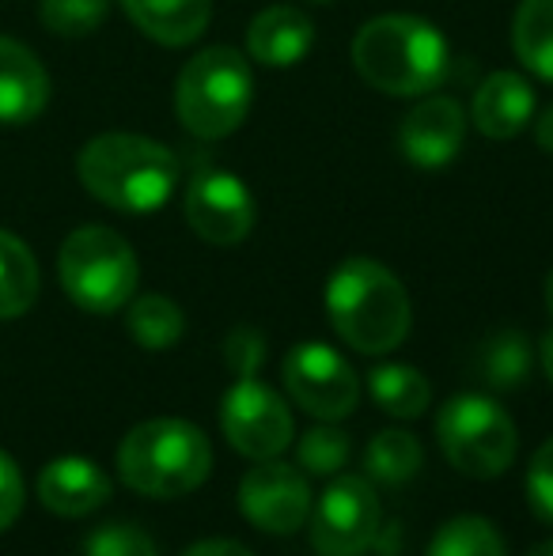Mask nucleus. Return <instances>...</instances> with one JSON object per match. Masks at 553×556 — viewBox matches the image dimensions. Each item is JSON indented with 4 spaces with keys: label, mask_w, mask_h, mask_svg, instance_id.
Instances as JSON below:
<instances>
[{
    "label": "nucleus",
    "mask_w": 553,
    "mask_h": 556,
    "mask_svg": "<svg viewBox=\"0 0 553 556\" xmlns=\"http://www.w3.org/2000/svg\"><path fill=\"white\" fill-rule=\"evenodd\" d=\"M183 556H254L247 545H239V542H224V538H213V542H198V545H190Z\"/></svg>",
    "instance_id": "obj_32"
},
{
    "label": "nucleus",
    "mask_w": 553,
    "mask_h": 556,
    "mask_svg": "<svg viewBox=\"0 0 553 556\" xmlns=\"http://www.w3.org/2000/svg\"><path fill=\"white\" fill-rule=\"evenodd\" d=\"M254 106L251 61L231 46L193 53L175 84L178 122L201 140H224L247 122Z\"/></svg>",
    "instance_id": "obj_5"
},
{
    "label": "nucleus",
    "mask_w": 553,
    "mask_h": 556,
    "mask_svg": "<svg viewBox=\"0 0 553 556\" xmlns=\"http://www.w3.org/2000/svg\"><path fill=\"white\" fill-rule=\"evenodd\" d=\"M428 556H508L501 530L481 515H458L443 522L428 542Z\"/></svg>",
    "instance_id": "obj_24"
},
{
    "label": "nucleus",
    "mask_w": 553,
    "mask_h": 556,
    "mask_svg": "<svg viewBox=\"0 0 553 556\" xmlns=\"http://www.w3.org/2000/svg\"><path fill=\"white\" fill-rule=\"evenodd\" d=\"M285 390L318 420H345L361 402V382L349 359L323 341H303L285 356Z\"/></svg>",
    "instance_id": "obj_10"
},
{
    "label": "nucleus",
    "mask_w": 553,
    "mask_h": 556,
    "mask_svg": "<svg viewBox=\"0 0 553 556\" xmlns=\"http://www.w3.org/2000/svg\"><path fill=\"white\" fill-rule=\"evenodd\" d=\"M315 46V23L303 8L269 4L247 27V53L266 68H292Z\"/></svg>",
    "instance_id": "obj_15"
},
{
    "label": "nucleus",
    "mask_w": 553,
    "mask_h": 556,
    "mask_svg": "<svg viewBox=\"0 0 553 556\" xmlns=\"http://www.w3.org/2000/svg\"><path fill=\"white\" fill-rule=\"evenodd\" d=\"M546 307H550V315H553V269H550V277H546Z\"/></svg>",
    "instance_id": "obj_36"
},
{
    "label": "nucleus",
    "mask_w": 553,
    "mask_h": 556,
    "mask_svg": "<svg viewBox=\"0 0 553 556\" xmlns=\"http://www.w3.org/2000/svg\"><path fill=\"white\" fill-rule=\"evenodd\" d=\"M38 500L53 515L84 519L111 500V477L88 458H58L38 473Z\"/></svg>",
    "instance_id": "obj_16"
},
{
    "label": "nucleus",
    "mask_w": 553,
    "mask_h": 556,
    "mask_svg": "<svg viewBox=\"0 0 553 556\" xmlns=\"http://www.w3.org/2000/svg\"><path fill=\"white\" fill-rule=\"evenodd\" d=\"M254 198L231 170L201 167L186 186V224L213 247H236L254 231Z\"/></svg>",
    "instance_id": "obj_11"
},
{
    "label": "nucleus",
    "mask_w": 553,
    "mask_h": 556,
    "mask_svg": "<svg viewBox=\"0 0 553 556\" xmlns=\"http://www.w3.org/2000/svg\"><path fill=\"white\" fill-rule=\"evenodd\" d=\"M535 88L519 73H493L474 91L470 117L489 140H512L531 125L535 117Z\"/></svg>",
    "instance_id": "obj_17"
},
{
    "label": "nucleus",
    "mask_w": 553,
    "mask_h": 556,
    "mask_svg": "<svg viewBox=\"0 0 553 556\" xmlns=\"http://www.w3.org/2000/svg\"><path fill=\"white\" fill-rule=\"evenodd\" d=\"M129 333H134V341L140 349L148 352H163L171 349V344L183 337L186 330V315L183 307H178L175 300H167V295H137V300H129Z\"/></svg>",
    "instance_id": "obj_23"
},
{
    "label": "nucleus",
    "mask_w": 553,
    "mask_h": 556,
    "mask_svg": "<svg viewBox=\"0 0 553 556\" xmlns=\"http://www.w3.org/2000/svg\"><path fill=\"white\" fill-rule=\"evenodd\" d=\"M311 484L307 473L288 462H259L239 484V511L251 527L266 530V534L288 538L296 530L307 527L311 519Z\"/></svg>",
    "instance_id": "obj_12"
},
{
    "label": "nucleus",
    "mask_w": 553,
    "mask_h": 556,
    "mask_svg": "<svg viewBox=\"0 0 553 556\" xmlns=\"http://www.w3.org/2000/svg\"><path fill=\"white\" fill-rule=\"evenodd\" d=\"M209 473H213V443L190 420H144L118 446V477L140 496H186V492L201 489Z\"/></svg>",
    "instance_id": "obj_4"
},
{
    "label": "nucleus",
    "mask_w": 553,
    "mask_h": 556,
    "mask_svg": "<svg viewBox=\"0 0 553 556\" xmlns=\"http://www.w3.org/2000/svg\"><path fill=\"white\" fill-rule=\"evenodd\" d=\"M326 315L334 333L364 356L394 352L414 326L406 285L372 257H349L334 269L326 285Z\"/></svg>",
    "instance_id": "obj_2"
},
{
    "label": "nucleus",
    "mask_w": 553,
    "mask_h": 556,
    "mask_svg": "<svg viewBox=\"0 0 553 556\" xmlns=\"http://www.w3.org/2000/svg\"><path fill=\"white\" fill-rule=\"evenodd\" d=\"M527 556H553V538H550V542H542V545H535Z\"/></svg>",
    "instance_id": "obj_35"
},
{
    "label": "nucleus",
    "mask_w": 553,
    "mask_h": 556,
    "mask_svg": "<svg viewBox=\"0 0 553 556\" xmlns=\"http://www.w3.org/2000/svg\"><path fill=\"white\" fill-rule=\"evenodd\" d=\"M296 458H300L303 473L334 477L349 462V435L334 428V420H326V425L303 432V440L296 443Z\"/></svg>",
    "instance_id": "obj_25"
},
{
    "label": "nucleus",
    "mask_w": 553,
    "mask_h": 556,
    "mask_svg": "<svg viewBox=\"0 0 553 556\" xmlns=\"http://www.w3.org/2000/svg\"><path fill=\"white\" fill-rule=\"evenodd\" d=\"M535 140H539V148L546 155H553V103L542 111V117H539V125H535Z\"/></svg>",
    "instance_id": "obj_33"
},
{
    "label": "nucleus",
    "mask_w": 553,
    "mask_h": 556,
    "mask_svg": "<svg viewBox=\"0 0 553 556\" xmlns=\"http://www.w3.org/2000/svg\"><path fill=\"white\" fill-rule=\"evenodd\" d=\"M23 511V477L20 466L0 451V534L20 519Z\"/></svg>",
    "instance_id": "obj_31"
},
{
    "label": "nucleus",
    "mask_w": 553,
    "mask_h": 556,
    "mask_svg": "<svg viewBox=\"0 0 553 556\" xmlns=\"http://www.w3.org/2000/svg\"><path fill=\"white\" fill-rule=\"evenodd\" d=\"M512 46L519 65L553 84V0H524L512 23Z\"/></svg>",
    "instance_id": "obj_21"
},
{
    "label": "nucleus",
    "mask_w": 553,
    "mask_h": 556,
    "mask_svg": "<svg viewBox=\"0 0 553 556\" xmlns=\"http://www.w3.org/2000/svg\"><path fill=\"white\" fill-rule=\"evenodd\" d=\"M84 556H160V549L134 522H106L91 530V538L84 542Z\"/></svg>",
    "instance_id": "obj_28"
},
{
    "label": "nucleus",
    "mask_w": 553,
    "mask_h": 556,
    "mask_svg": "<svg viewBox=\"0 0 553 556\" xmlns=\"http://www.w3.org/2000/svg\"><path fill=\"white\" fill-rule=\"evenodd\" d=\"M224 359H228V367L236 375H254L262 367V359H266V337L251 330V326H239L224 341Z\"/></svg>",
    "instance_id": "obj_29"
},
{
    "label": "nucleus",
    "mask_w": 553,
    "mask_h": 556,
    "mask_svg": "<svg viewBox=\"0 0 553 556\" xmlns=\"http://www.w3.org/2000/svg\"><path fill=\"white\" fill-rule=\"evenodd\" d=\"M58 277L65 295L91 315H114L129 307L140 280L137 254L114 227H76L58 254Z\"/></svg>",
    "instance_id": "obj_6"
},
{
    "label": "nucleus",
    "mask_w": 553,
    "mask_h": 556,
    "mask_svg": "<svg viewBox=\"0 0 553 556\" xmlns=\"http://www.w3.org/2000/svg\"><path fill=\"white\" fill-rule=\"evenodd\" d=\"M221 428L228 435V443L251 462L280 458L296 435L285 397L277 390H269L266 382L254 379V375H239L236 387L224 394Z\"/></svg>",
    "instance_id": "obj_9"
},
{
    "label": "nucleus",
    "mask_w": 553,
    "mask_h": 556,
    "mask_svg": "<svg viewBox=\"0 0 553 556\" xmlns=\"http://www.w3.org/2000/svg\"><path fill=\"white\" fill-rule=\"evenodd\" d=\"M425 466V451L414 432L402 428H387V432L372 435L368 451H364V473L379 484H406L414 481Z\"/></svg>",
    "instance_id": "obj_22"
},
{
    "label": "nucleus",
    "mask_w": 553,
    "mask_h": 556,
    "mask_svg": "<svg viewBox=\"0 0 553 556\" xmlns=\"http://www.w3.org/2000/svg\"><path fill=\"white\" fill-rule=\"evenodd\" d=\"M311 549L318 556H364L376 545L384 511L368 477H334L311 507Z\"/></svg>",
    "instance_id": "obj_8"
},
{
    "label": "nucleus",
    "mask_w": 553,
    "mask_h": 556,
    "mask_svg": "<svg viewBox=\"0 0 553 556\" xmlns=\"http://www.w3.org/2000/svg\"><path fill=\"white\" fill-rule=\"evenodd\" d=\"M38 300V262L20 235L0 227V323L20 318Z\"/></svg>",
    "instance_id": "obj_19"
},
{
    "label": "nucleus",
    "mask_w": 553,
    "mask_h": 556,
    "mask_svg": "<svg viewBox=\"0 0 553 556\" xmlns=\"http://www.w3.org/2000/svg\"><path fill=\"white\" fill-rule=\"evenodd\" d=\"M466 114L455 99L428 96L402 117L399 125V152L420 170H440L463 152Z\"/></svg>",
    "instance_id": "obj_13"
},
{
    "label": "nucleus",
    "mask_w": 553,
    "mask_h": 556,
    "mask_svg": "<svg viewBox=\"0 0 553 556\" xmlns=\"http://www.w3.org/2000/svg\"><path fill=\"white\" fill-rule=\"evenodd\" d=\"M126 15L160 46H190L213 20V0H122Z\"/></svg>",
    "instance_id": "obj_18"
},
{
    "label": "nucleus",
    "mask_w": 553,
    "mask_h": 556,
    "mask_svg": "<svg viewBox=\"0 0 553 556\" xmlns=\"http://www.w3.org/2000/svg\"><path fill=\"white\" fill-rule=\"evenodd\" d=\"M50 106V73L15 38L0 35V125H27Z\"/></svg>",
    "instance_id": "obj_14"
},
{
    "label": "nucleus",
    "mask_w": 553,
    "mask_h": 556,
    "mask_svg": "<svg viewBox=\"0 0 553 556\" xmlns=\"http://www.w3.org/2000/svg\"><path fill=\"white\" fill-rule=\"evenodd\" d=\"M440 27L417 15H376L353 38V65L384 96H428L448 76Z\"/></svg>",
    "instance_id": "obj_3"
},
{
    "label": "nucleus",
    "mask_w": 553,
    "mask_h": 556,
    "mask_svg": "<svg viewBox=\"0 0 553 556\" xmlns=\"http://www.w3.org/2000/svg\"><path fill=\"white\" fill-rule=\"evenodd\" d=\"M111 0H42L38 15L61 38H84L106 20Z\"/></svg>",
    "instance_id": "obj_27"
},
{
    "label": "nucleus",
    "mask_w": 553,
    "mask_h": 556,
    "mask_svg": "<svg viewBox=\"0 0 553 556\" xmlns=\"http://www.w3.org/2000/svg\"><path fill=\"white\" fill-rule=\"evenodd\" d=\"M527 371H531V349L519 333H497L481 352V375L493 387H519Z\"/></svg>",
    "instance_id": "obj_26"
},
{
    "label": "nucleus",
    "mask_w": 553,
    "mask_h": 556,
    "mask_svg": "<svg viewBox=\"0 0 553 556\" xmlns=\"http://www.w3.org/2000/svg\"><path fill=\"white\" fill-rule=\"evenodd\" d=\"M527 496H531L535 511L553 522V440L535 451L531 469H527Z\"/></svg>",
    "instance_id": "obj_30"
},
{
    "label": "nucleus",
    "mask_w": 553,
    "mask_h": 556,
    "mask_svg": "<svg viewBox=\"0 0 553 556\" xmlns=\"http://www.w3.org/2000/svg\"><path fill=\"white\" fill-rule=\"evenodd\" d=\"M542 367H546V379L553 382V330L546 333V341H542Z\"/></svg>",
    "instance_id": "obj_34"
},
{
    "label": "nucleus",
    "mask_w": 553,
    "mask_h": 556,
    "mask_svg": "<svg viewBox=\"0 0 553 556\" xmlns=\"http://www.w3.org/2000/svg\"><path fill=\"white\" fill-rule=\"evenodd\" d=\"M80 186L106 208L129 216L155 213L178 186V160L160 140L137 132H103L76 155Z\"/></svg>",
    "instance_id": "obj_1"
},
{
    "label": "nucleus",
    "mask_w": 553,
    "mask_h": 556,
    "mask_svg": "<svg viewBox=\"0 0 553 556\" xmlns=\"http://www.w3.org/2000/svg\"><path fill=\"white\" fill-rule=\"evenodd\" d=\"M303 4H334V0H303Z\"/></svg>",
    "instance_id": "obj_37"
},
{
    "label": "nucleus",
    "mask_w": 553,
    "mask_h": 556,
    "mask_svg": "<svg viewBox=\"0 0 553 556\" xmlns=\"http://www.w3.org/2000/svg\"><path fill=\"white\" fill-rule=\"evenodd\" d=\"M436 440L448 462L466 477H501L516 462V425L486 394H458L436 417Z\"/></svg>",
    "instance_id": "obj_7"
},
{
    "label": "nucleus",
    "mask_w": 553,
    "mask_h": 556,
    "mask_svg": "<svg viewBox=\"0 0 553 556\" xmlns=\"http://www.w3.org/2000/svg\"><path fill=\"white\" fill-rule=\"evenodd\" d=\"M368 394L387 417L414 420L432 402V387L428 379L410 364H379L368 375Z\"/></svg>",
    "instance_id": "obj_20"
}]
</instances>
